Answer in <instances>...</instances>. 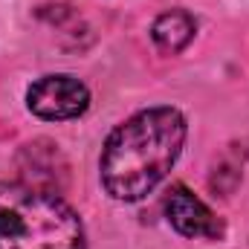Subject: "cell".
<instances>
[{"label":"cell","instance_id":"cell-2","mask_svg":"<svg viewBox=\"0 0 249 249\" xmlns=\"http://www.w3.org/2000/svg\"><path fill=\"white\" fill-rule=\"evenodd\" d=\"M0 249H87V235L53 188L0 183Z\"/></svg>","mask_w":249,"mask_h":249},{"label":"cell","instance_id":"cell-4","mask_svg":"<svg viewBox=\"0 0 249 249\" xmlns=\"http://www.w3.org/2000/svg\"><path fill=\"white\" fill-rule=\"evenodd\" d=\"M165 217L168 223L186 235V238H209V241H220L226 235V226L220 217H214V212L194 197L186 186H174L165 197Z\"/></svg>","mask_w":249,"mask_h":249},{"label":"cell","instance_id":"cell-5","mask_svg":"<svg viewBox=\"0 0 249 249\" xmlns=\"http://www.w3.org/2000/svg\"><path fill=\"white\" fill-rule=\"evenodd\" d=\"M194 32H197V23H194V18L188 15L186 9L162 12V15L154 20V26H151V38H154L157 50L165 53V55L183 53L188 47V41L194 38Z\"/></svg>","mask_w":249,"mask_h":249},{"label":"cell","instance_id":"cell-1","mask_svg":"<svg viewBox=\"0 0 249 249\" xmlns=\"http://www.w3.org/2000/svg\"><path fill=\"white\" fill-rule=\"evenodd\" d=\"M188 124L177 107L160 105L133 113L105 139L99 174L105 191L119 203L148 197L174 168Z\"/></svg>","mask_w":249,"mask_h":249},{"label":"cell","instance_id":"cell-3","mask_svg":"<svg viewBox=\"0 0 249 249\" xmlns=\"http://www.w3.org/2000/svg\"><path fill=\"white\" fill-rule=\"evenodd\" d=\"M26 107L47 122H67L78 119L90 107V90L75 75H41L26 90Z\"/></svg>","mask_w":249,"mask_h":249}]
</instances>
